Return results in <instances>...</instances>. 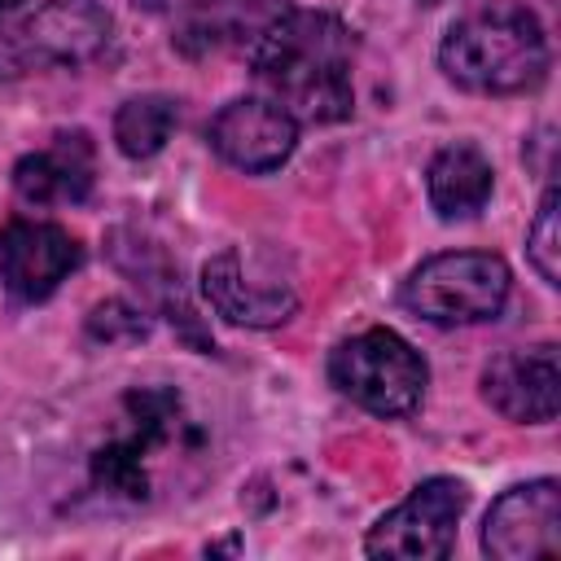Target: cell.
<instances>
[{
	"label": "cell",
	"instance_id": "obj_1",
	"mask_svg": "<svg viewBox=\"0 0 561 561\" xmlns=\"http://www.w3.org/2000/svg\"><path fill=\"white\" fill-rule=\"evenodd\" d=\"M272 105L294 123H342L355 110V35L324 9H280L245 48Z\"/></svg>",
	"mask_w": 561,
	"mask_h": 561
},
{
	"label": "cell",
	"instance_id": "obj_2",
	"mask_svg": "<svg viewBox=\"0 0 561 561\" xmlns=\"http://www.w3.org/2000/svg\"><path fill=\"white\" fill-rule=\"evenodd\" d=\"M202 451V425L175 386H131L118 416L88 451V495L105 508H140L158 500L162 478Z\"/></svg>",
	"mask_w": 561,
	"mask_h": 561
},
{
	"label": "cell",
	"instance_id": "obj_3",
	"mask_svg": "<svg viewBox=\"0 0 561 561\" xmlns=\"http://www.w3.org/2000/svg\"><path fill=\"white\" fill-rule=\"evenodd\" d=\"M438 66L465 92L513 96L543 83L548 39L526 4H486L443 35Z\"/></svg>",
	"mask_w": 561,
	"mask_h": 561
},
{
	"label": "cell",
	"instance_id": "obj_4",
	"mask_svg": "<svg viewBox=\"0 0 561 561\" xmlns=\"http://www.w3.org/2000/svg\"><path fill=\"white\" fill-rule=\"evenodd\" d=\"M329 381L373 416H412L425 399L430 368L394 329H364L333 346Z\"/></svg>",
	"mask_w": 561,
	"mask_h": 561
},
{
	"label": "cell",
	"instance_id": "obj_5",
	"mask_svg": "<svg viewBox=\"0 0 561 561\" xmlns=\"http://www.w3.org/2000/svg\"><path fill=\"white\" fill-rule=\"evenodd\" d=\"M508 263L491 250H447L403 280V307L430 324H482L508 298Z\"/></svg>",
	"mask_w": 561,
	"mask_h": 561
},
{
	"label": "cell",
	"instance_id": "obj_6",
	"mask_svg": "<svg viewBox=\"0 0 561 561\" xmlns=\"http://www.w3.org/2000/svg\"><path fill=\"white\" fill-rule=\"evenodd\" d=\"M114 18L96 0H48L0 31V79H22L53 66H83L105 53Z\"/></svg>",
	"mask_w": 561,
	"mask_h": 561
},
{
	"label": "cell",
	"instance_id": "obj_7",
	"mask_svg": "<svg viewBox=\"0 0 561 561\" xmlns=\"http://www.w3.org/2000/svg\"><path fill=\"white\" fill-rule=\"evenodd\" d=\"M202 294L206 302L245 329H276L298 311L294 276L280 267L276 254L228 245L202 263Z\"/></svg>",
	"mask_w": 561,
	"mask_h": 561
},
{
	"label": "cell",
	"instance_id": "obj_8",
	"mask_svg": "<svg viewBox=\"0 0 561 561\" xmlns=\"http://www.w3.org/2000/svg\"><path fill=\"white\" fill-rule=\"evenodd\" d=\"M469 504V486L460 478H425L412 486L403 504H394L364 539L368 557H408V561H438L456 543L460 513Z\"/></svg>",
	"mask_w": 561,
	"mask_h": 561
},
{
	"label": "cell",
	"instance_id": "obj_9",
	"mask_svg": "<svg viewBox=\"0 0 561 561\" xmlns=\"http://www.w3.org/2000/svg\"><path fill=\"white\" fill-rule=\"evenodd\" d=\"M561 548V486L557 478H535L508 486L482 522V552L495 561L557 557Z\"/></svg>",
	"mask_w": 561,
	"mask_h": 561
},
{
	"label": "cell",
	"instance_id": "obj_10",
	"mask_svg": "<svg viewBox=\"0 0 561 561\" xmlns=\"http://www.w3.org/2000/svg\"><path fill=\"white\" fill-rule=\"evenodd\" d=\"M83 245L48 219H9L0 228V285L18 302H44L75 267Z\"/></svg>",
	"mask_w": 561,
	"mask_h": 561
},
{
	"label": "cell",
	"instance_id": "obj_11",
	"mask_svg": "<svg viewBox=\"0 0 561 561\" xmlns=\"http://www.w3.org/2000/svg\"><path fill=\"white\" fill-rule=\"evenodd\" d=\"M206 136L228 167L245 175H267L289 162L298 145V123L267 96H237L210 118Z\"/></svg>",
	"mask_w": 561,
	"mask_h": 561
},
{
	"label": "cell",
	"instance_id": "obj_12",
	"mask_svg": "<svg viewBox=\"0 0 561 561\" xmlns=\"http://www.w3.org/2000/svg\"><path fill=\"white\" fill-rule=\"evenodd\" d=\"M482 399L517 425H548L557 416V346L500 351L482 368Z\"/></svg>",
	"mask_w": 561,
	"mask_h": 561
},
{
	"label": "cell",
	"instance_id": "obj_13",
	"mask_svg": "<svg viewBox=\"0 0 561 561\" xmlns=\"http://www.w3.org/2000/svg\"><path fill=\"white\" fill-rule=\"evenodd\" d=\"M96 184V145L88 131H57L44 149L18 158L13 193L26 206H75Z\"/></svg>",
	"mask_w": 561,
	"mask_h": 561
},
{
	"label": "cell",
	"instance_id": "obj_14",
	"mask_svg": "<svg viewBox=\"0 0 561 561\" xmlns=\"http://www.w3.org/2000/svg\"><path fill=\"white\" fill-rule=\"evenodd\" d=\"M495 171L486 162V153L469 140H456L447 149L434 153L430 171H425V188H430V206L443 219H473L486 197H491Z\"/></svg>",
	"mask_w": 561,
	"mask_h": 561
},
{
	"label": "cell",
	"instance_id": "obj_15",
	"mask_svg": "<svg viewBox=\"0 0 561 561\" xmlns=\"http://www.w3.org/2000/svg\"><path fill=\"white\" fill-rule=\"evenodd\" d=\"M285 9V0H272V4H259V0H210L202 9H193L175 35V44L193 57L202 53H215V48H228V44H241L250 48L259 39V31Z\"/></svg>",
	"mask_w": 561,
	"mask_h": 561
},
{
	"label": "cell",
	"instance_id": "obj_16",
	"mask_svg": "<svg viewBox=\"0 0 561 561\" xmlns=\"http://www.w3.org/2000/svg\"><path fill=\"white\" fill-rule=\"evenodd\" d=\"M180 123V105L175 96H162V92H145V96H127L114 114V145L123 158L131 162H145L153 153L167 149L171 131Z\"/></svg>",
	"mask_w": 561,
	"mask_h": 561
},
{
	"label": "cell",
	"instance_id": "obj_17",
	"mask_svg": "<svg viewBox=\"0 0 561 561\" xmlns=\"http://www.w3.org/2000/svg\"><path fill=\"white\" fill-rule=\"evenodd\" d=\"M557 206H561V197H557V188H548L539 210H535V224L526 232V254H530L535 272L548 285H561V224H557Z\"/></svg>",
	"mask_w": 561,
	"mask_h": 561
},
{
	"label": "cell",
	"instance_id": "obj_18",
	"mask_svg": "<svg viewBox=\"0 0 561 561\" xmlns=\"http://www.w3.org/2000/svg\"><path fill=\"white\" fill-rule=\"evenodd\" d=\"M13 4H18V0H0V13H9V9H13Z\"/></svg>",
	"mask_w": 561,
	"mask_h": 561
}]
</instances>
